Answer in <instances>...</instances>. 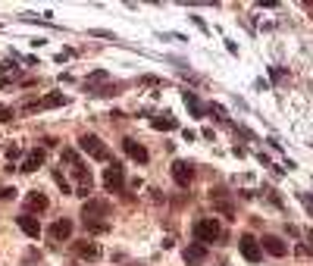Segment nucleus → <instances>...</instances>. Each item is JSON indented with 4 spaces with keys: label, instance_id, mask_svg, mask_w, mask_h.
<instances>
[{
    "label": "nucleus",
    "instance_id": "13",
    "mask_svg": "<svg viewBox=\"0 0 313 266\" xmlns=\"http://www.w3.org/2000/svg\"><path fill=\"white\" fill-rule=\"evenodd\" d=\"M69 235H72V222L69 219H57L54 226H50V238H54V241H66Z\"/></svg>",
    "mask_w": 313,
    "mask_h": 266
},
{
    "label": "nucleus",
    "instance_id": "9",
    "mask_svg": "<svg viewBox=\"0 0 313 266\" xmlns=\"http://www.w3.org/2000/svg\"><path fill=\"white\" fill-rule=\"evenodd\" d=\"M260 247H263L266 254H273V257H285V254H288V244H285L282 238H276V235H263Z\"/></svg>",
    "mask_w": 313,
    "mask_h": 266
},
{
    "label": "nucleus",
    "instance_id": "23",
    "mask_svg": "<svg viewBox=\"0 0 313 266\" xmlns=\"http://www.w3.org/2000/svg\"><path fill=\"white\" fill-rule=\"evenodd\" d=\"M13 119V110L10 107H0V122H10Z\"/></svg>",
    "mask_w": 313,
    "mask_h": 266
},
{
    "label": "nucleus",
    "instance_id": "16",
    "mask_svg": "<svg viewBox=\"0 0 313 266\" xmlns=\"http://www.w3.org/2000/svg\"><path fill=\"white\" fill-rule=\"evenodd\" d=\"M185 107H188V110H191V116H194V119H200V116H207V107H204V104H200V100H198V97H194V94H185Z\"/></svg>",
    "mask_w": 313,
    "mask_h": 266
},
{
    "label": "nucleus",
    "instance_id": "19",
    "mask_svg": "<svg viewBox=\"0 0 313 266\" xmlns=\"http://www.w3.org/2000/svg\"><path fill=\"white\" fill-rule=\"evenodd\" d=\"M213 207H216L219 213H223V216H232V213H235V210H232V204H229V201H223V197H216V201H213Z\"/></svg>",
    "mask_w": 313,
    "mask_h": 266
},
{
    "label": "nucleus",
    "instance_id": "21",
    "mask_svg": "<svg viewBox=\"0 0 313 266\" xmlns=\"http://www.w3.org/2000/svg\"><path fill=\"white\" fill-rule=\"evenodd\" d=\"M97 82H107V72H104V69H97V72L88 75V85H97Z\"/></svg>",
    "mask_w": 313,
    "mask_h": 266
},
{
    "label": "nucleus",
    "instance_id": "22",
    "mask_svg": "<svg viewBox=\"0 0 313 266\" xmlns=\"http://www.w3.org/2000/svg\"><path fill=\"white\" fill-rule=\"evenodd\" d=\"M207 113H213L216 119H223V122H226V110H223V107H216V104H210V107H207Z\"/></svg>",
    "mask_w": 313,
    "mask_h": 266
},
{
    "label": "nucleus",
    "instance_id": "17",
    "mask_svg": "<svg viewBox=\"0 0 313 266\" xmlns=\"http://www.w3.org/2000/svg\"><path fill=\"white\" fill-rule=\"evenodd\" d=\"M85 229H88L91 235H107V232H110V222H104V219H94V222H85Z\"/></svg>",
    "mask_w": 313,
    "mask_h": 266
},
{
    "label": "nucleus",
    "instance_id": "3",
    "mask_svg": "<svg viewBox=\"0 0 313 266\" xmlns=\"http://www.w3.org/2000/svg\"><path fill=\"white\" fill-rule=\"evenodd\" d=\"M104 185H107V191H122V188H125L122 163H110V166L104 169Z\"/></svg>",
    "mask_w": 313,
    "mask_h": 266
},
{
    "label": "nucleus",
    "instance_id": "8",
    "mask_svg": "<svg viewBox=\"0 0 313 266\" xmlns=\"http://www.w3.org/2000/svg\"><path fill=\"white\" fill-rule=\"evenodd\" d=\"M122 150L129 153L135 163H147V160H150V153L144 150V144H138L135 138H125V141H122Z\"/></svg>",
    "mask_w": 313,
    "mask_h": 266
},
{
    "label": "nucleus",
    "instance_id": "18",
    "mask_svg": "<svg viewBox=\"0 0 313 266\" xmlns=\"http://www.w3.org/2000/svg\"><path fill=\"white\" fill-rule=\"evenodd\" d=\"M154 128H160V132H172V128H175V119H172V116H157V119H154Z\"/></svg>",
    "mask_w": 313,
    "mask_h": 266
},
{
    "label": "nucleus",
    "instance_id": "12",
    "mask_svg": "<svg viewBox=\"0 0 313 266\" xmlns=\"http://www.w3.org/2000/svg\"><path fill=\"white\" fill-rule=\"evenodd\" d=\"M16 222H19V229H22L28 238H38V235H41V222L31 216V213H22V216L16 219Z\"/></svg>",
    "mask_w": 313,
    "mask_h": 266
},
{
    "label": "nucleus",
    "instance_id": "5",
    "mask_svg": "<svg viewBox=\"0 0 313 266\" xmlns=\"http://www.w3.org/2000/svg\"><path fill=\"white\" fill-rule=\"evenodd\" d=\"M82 216H85V222L104 219V216H110V204H107V201H88V204L82 207Z\"/></svg>",
    "mask_w": 313,
    "mask_h": 266
},
{
    "label": "nucleus",
    "instance_id": "14",
    "mask_svg": "<svg viewBox=\"0 0 313 266\" xmlns=\"http://www.w3.org/2000/svg\"><path fill=\"white\" fill-rule=\"evenodd\" d=\"M75 254H79L82 260H100V247L91 244V241H79L75 244Z\"/></svg>",
    "mask_w": 313,
    "mask_h": 266
},
{
    "label": "nucleus",
    "instance_id": "24",
    "mask_svg": "<svg viewBox=\"0 0 313 266\" xmlns=\"http://www.w3.org/2000/svg\"><path fill=\"white\" fill-rule=\"evenodd\" d=\"M0 197H3V201H13V197H16V188H0Z\"/></svg>",
    "mask_w": 313,
    "mask_h": 266
},
{
    "label": "nucleus",
    "instance_id": "4",
    "mask_svg": "<svg viewBox=\"0 0 313 266\" xmlns=\"http://www.w3.org/2000/svg\"><path fill=\"white\" fill-rule=\"evenodd\" d=\"M238 251H241V257H244L248 263H260V257H263V254H260L263 247H260V241H257L254 235H241V238H238Z\"/></svg>",
    "mask_w": 313,
    "mask_h": 266
},
{
    "label": "nucleus",
    "instance_id": "15",
    "mask_svg": "<svg viewBox=\"0 0 313 266\" xmlns=\"http://www.w3.org/2000/svg\"><path fill=\"white\" fill-rule=\"evenodd\" d=\"M41 163H44V150H31L28 157L22 160V173H35Z\"/></svg>",
    "mask_w": 313,
    "mask_h": 266
},
{
    "label": "nucleus",
    "instance_id": "11",
    "mask_svg": "<svg viewBox=\"0 0 313 266\" xmlns=\"http://www.w3.org/2000/svg\"><path fill=\"white\" fill-rule=\"evenodd\" d=\"M63 104H66V94H47L41 104H28L25 110H28V113H35V110H54V107H63Z\"/></svg>",
    "mask_w": 313,
    "mask_h": 266
},
{
    "label": "nucleus",
    "instance_id": "20",
    "mask_svg": "<svg viewBox=\"0 0 313 266\" xmlns=\"http://www.w3.org/2000/svg\"><path fill=\"white\" fill-rule=\"evenodd\" d=\"M54 178H57V185H60V188H63V194H69V191H72V185H69V182H66V176L60 173V169H54Z\"/></svg>",
    "mask_w": 313,
    "mask_h": 266
},
{
    "label": "nucleus",
    "instance_id": "6",
    "mask_svg": "<svg viewBox=\"0 0 313 266\" xmlns=\"http://www.w3.org/2000/svg\"><path fill=\"white\" fill-rule=\"evenodd\" d=\"M172 178H175V185H179V188H188L191 178H194V166H191V163H185V160H175L172 163Z\"/></svg>",
    "mask_w": 313,
    "mask_h": 266
},
{
    "label": "nucleus",
    "instance_id": "25",
    "mask_svg": "<svg viewBox=\"0 0 313 266\" xmlns=\"http://www.w3.org/2000/svg\"><path fill=\"white\" fill-rule=\"evenodd\" d=\"M125 266H144V263H125Z\"/></svg>",
    "mask_w": 313,
    "mask_h": 266
},
{
    "label": "nucleus",
    "instance_id": "7",
    "mask_svg": "<svg viewBox=\"0 0 313 266\" xmlns=\"http://www.w3.org/2000/svg\"><path fill=\"white\" fill-rule=\"evenodd\" d=\"M207 260V244H200V241H194L185 247V266H200Z\"/></svg>",
    "mask_w": 313,
    "mask_h": 266
},
{
    "label": "nucleus",
    "instance_id": "1",
    "mask_svg": "<svg viewBox=\"0 0 313 266\" xmlns=\"http://www.w3.org/2000/svg\"><path fill=\"white\" fill-rule=\"evenodd\" d=\"M223 235L226 232H223V226H219V219H198L194 222V238H198L200 244H213Z\"/></svg>",
    "mask_w": 313,
    "mask_h": 266
},
{
    "label": "nucleus",
    "instance_id": "10",
    "mask_svg": "<svg viewBox=\"0 0 313 266\" xmlns=\"http://www.w3.org/2000/svg\"><path fill=\"white\" fill-rule=\"evenodd\" d=\"M47 207H50L47 194H41V191H28V197H25V210H28V213H44Z\"/></svg>",
    "mask_w": 313,
    "mask_h": 266
},
{
    "label": "nucleus",
    "instance_id": "2",
    "mask_svg": "<svg viewBox=\"0 0 313 266\" xmlns=\"http://www.w3.org/2000/svg\"><path fill=\"white\" fill-rule=\"evenodd\" d=\"M79 148L88 153L91 160H110V150H107V144L97 138V135H82L79 138Z\"/></svg>",
    "mask_w": 313,
    "mask_h": 266
}]
</instances>
